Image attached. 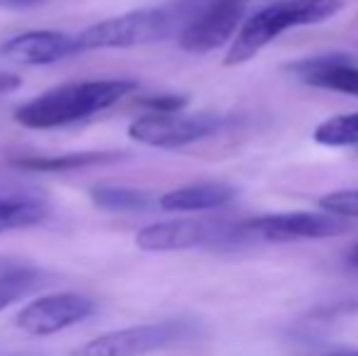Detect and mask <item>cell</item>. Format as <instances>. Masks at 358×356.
Returning a JSON list of instances; mask_svg holds the SVG:
<instances>
[{"label":"cell","mask_w":358,"mask_h":356,"mask_svg":"<svg viewBox=\"0 0 358 356\" xmlns=\"http://www.w3.org/2000/svg\"><path fill=\"white\" fill-rule=\"evenodd\" d=\"M139 88L132 78H95L49 88L15 110V122L27 129H57L88 120L117 105Z\"/></svg>","instance_id":"6da1fadb"},{"label":"cell","mask_w":358,"mask_h":356,"mask_svg":"<svg viewBox=\"0 0 358 356\" xmlns=\"http://www.w3.org/2000/svg\"><path fill=\"white\" fill-rule=\"evenodd\" d=\"M344 3L346 0H273L244 17L227 49L224 66L251 62L261 49H266L287 29L327 22L344 8Z\"/></svg>","instance_id":"7a4b0ae2"},{"label":"cell","mask_w":358,"mask_h":356,"mask_svg":"<svg viewBox=\"0 0 358 356\" xmlns=\"http://www.w3.org/2000/svg\"><path fill=\"white\" fill-rule=\"evenodd\" d=\"M142 252H188V249H239L251 244L239 222L178 218L146 225L134 237Z\"/></svg>","instance_id":"3957f363"},{"label":"cell","mask_w":358,"mask_h":356,"mask_svg":"<svg viewBox=\"0 0 358 356\" xmlns=\"http://www.w3.org/2000/svg\"><path fill=\"white\" fill-rule=\"evenodd\" d=\"M176 29H178L176 13L164 8H142L90 24L76 34V44H78V52L132 49L164 42Z\"/></svg>","instance_id":"277c9868"},{"label":"cell","mask_w":358,"mask_h":356,"mask_svg":"<svg viewBox=\"0 0 358 356\" xmlns=\"http://www.w3.org/2000/svg\"><path fill=\"white\" fill-rule=\"evenodd\" d=\"M195 327L185 320H164V322L134 325V327L113 329L80 344L73 356H144L161 349L188 342Z\"/></svg>","instance_id":"5b68a950"},{"label":"cell","mask_w":358,"mask_h":356,"mask_svg":"<svg viewBox=\"0 0 358 356\" xmlns=\"http://www.w3.org/2000/svg\"><path fill=\"white\" fill-rule=\"evenodd\" d=\"M241 225V232L249 242H300V239H331L351 232L354 222L331 213H275L249 218Z\"/></svg>","instance_id":"8992f818"},{"label":"cell","mask_w":358,"mask_h":356,"mask_svg":"<svg viewBox=\"0 0 358 356\" xmlns=\"http://www.w3.org/2000/svg\"><path fill=\"white\" fill-rule=\"evenodd\" d=\"M224 127V118L213 113L198 115H142L129 124V139L151 149H183L203 142Z\"/></svg>","instance_id":"52a82bcc"},{"label":"cell","mask_w":358,"mask_h":356,"mask_svg":"<svg viewBox=\"0 0 358 356\" xmlns=\"http://www.w3.org/2000/svg\"><path fill=\"white\" fill-rule=\"evenodd\" d=\"M98 313V303L83 293H49L29 300L15 318V325L29 337H52L85 322Z\"/></svg>","instance_id":"ba28073f"},{"label":"cell","mask_w":358,"mask_h":356,"mask_svg":"<svg viewBox=\"0 0 358 356\" xmlns=\"http://www.w3.org/2000/svg\"><path fill=\"white\" fill-rule=\"evenodd\" d=\"M244 22L239 0H203L178 32V44L188 54H210L231 42Z\"/></svg>","instance_id":"9c48e42d"},{"label":"cell","mask_w":358,"mask_h":356,"mask_svg":"<svg viewBox=\"0 0 358 356\" xmlns=\"http://www.w3.org/2000/svg\"><path fill=\"white\" fill-rule=\"evenodd\" d=\"M76 54H80L76 34L59 32V29H29L0 44V57L24 66H49V64L71 59Z\"/></svg>","instance_id":"30bf717a"},{"label":"cell","mask_w":358,"mask_h":356,"mask_svg":"<svg viewBox=\"0 0 358 356\" xmlns=\"http://www.w3.org/2000/svg\"><path fill=\"white\" fill-rule=\"evenodd\" d=\"M287 71L312 88L336 90L358 98V66L349 54H317L292 62Z\"/></svg>","instance_id":"8fae6325"},{"label":"cell","mask_w":358,"mask_h":356,"mask_svg":"<svg viewBox=\"0 0 358 356\" xmlns=\"http://www.w3.org/2000/svg\"><path fill=\"white\" fill-rule=\"evenodd\" d=\"M236 195L239 188L224 180H198L164 193L159 198V208L169 213H208L229 205Z\"/></svg>","instance_id":"7c38bea8"},{"label":"cell","mask_w":358,"mask_h":356,"mask_svg":"<svg viewBox=\"0 0 358 356\" xmlns=\"http://www.w3.org/2000/svg\"><path fill=\"white\" fill-rule=\"evenodd\" d=\"M124 159L122 152H66V154H47V157H15L10 159L15 169L29 173H73L80 169L100 166V164H115Z\"/></svg>","instance_id":"4fadbf2b"},{"label":"cell","mask_w":358,"mask_h":356,"mask_svg":"<svg viewBox=\"0 0 358 356\" xmlns=\"http://www.w3.org/2000/svg\"><path fill=\"white\" fill-rule=\"evenodd\" d=\"M88 195L95 208L108 213H144L154 205L146 190L127 188V185H95Z\"/></svg>","instance_id":"5bb4252c"},{"label":"cell","mask_w":358,"mask_h":356,"mask_svg":"<svg viewBox=\"0 0 358 356\" xmlns=\"http://www.w3.org/2000/svg\"><path fill=\"white\" fill-rule=\"evenodd\" d=\"M44 283V273L29 266H5L0 271V313L22 300Z\"/></svg>","instance_id":"9a60e30c"},{"label":"cell","mask_w":358,"mask_h":356,"mask_svg":"<svg viewBox=\"0 0 358 356\" xmlns=\"http://www.w3.org/2000/svg\"><path fill=\"white\" fill-rule=\"evenodd\" d=\"M47 218V208L32 198H0V234L27 229Z\"/></svg>","instance_id":"2e32d148"},{"label":"cell","mask_w":358,"mask_h":356,"mask_svg":"<svg viewBox=\"0 0 358 356\" xmlns=\"http://www.w3.org/2000/svg\"><path fill=\"white\" fill-rule=\"evenodd\" d=\"M312 137L322 147H358V110L320 122Z\"/></svg>","instance_id":"e0dca14e"},{"label":"cell","mask_w":358,"mask_h":356,"mask_svg":"<svg viewBox=\"0 0 358 356\" xmlns=\"http://www.w3.org/2000/svg\"><path fill=\"white\" fill-rule=\"evenodd\" d=\"M320 210L339 218H358V188H344V190H331V193L320 198Z\"/></svg>","instance_id":"ac0fdd59"},{"label":"cell","mask_w":358,"mask_h":356,"mask_svg":"<svg viewBox=\"0 0 358 356\" xmlns=\"http://www.w3.org/2000/svg\"><path fill=\"white\" fill-rule=\"evenodd\" d=\"M137 103L142 105L144 110H149V115H176L188 108V95L151 93V95H144V98H137Z\"/></svg>","instance_id":"d6986e66"},{"label":"cell","mask_w":358,"mask_h":356,"mask_svg":"<svg viewBox=\"0 0 358 356\" xmlns=\"http://www.w3.org/2000/svg\"><path fill=\"white\" fill-rule=\"evenodd\" d=\"M20 86H22L20 76H15V73H0V95L13 93V90H17Z\"/></svg>","instance_id":"ffe728a7"},{"label":"cell","mask_w":358,"mask_h":356,"mask_svg":"<svg viewBox=\"0 0 358 356\" xmlns=\"http://www.w3.org/2000/svg\"><path fill=\"white\" fill-rule=\"evenodd\" d=\"M346 262H349L354 269H358V242L349 249V254H346Z\"/></svg>","instance_id":"44dd1931"},{"label":"cell","mask_w":358,"mask_h":356,"mask_svg":"<svg viewBox=\"0 0 358 356\" xmlns=\"http://www.w3.org/2000/svg\"><path fill=\"white\" fill-rule=\"evenodd\" d=\"M324 356H358V349H339V352H329Z\"/></svg>","instance_id":"7402d4cb"},{"label":"cell","mask_w":358,"mask_h":356,"mask_svg":"<svg viewBox=\"0 0 358 356\" xmlns=\"http://www.w3.org/2000/svg\"><path fill=\"white\" fill-rule=\"evenodd\" d=\"M3 3L17 5V8H24V5H34V3H39V0H3Z\"/></svg>","instance_id":"603a6c76"},{"label":"cell","mask_w":358,"mask_h":356,"mask_svg":"<svg viewBox=\"0 0 358 356\" xmlns=\"http://www.w3.org/2000/svg\"><path fill=\"white\" fill-rule=\"evenodd\" d=\"M239 3H244V5H246V0H239Z\"/></svg>","instance_id":"cb8c5ba5"}]
</instances>
